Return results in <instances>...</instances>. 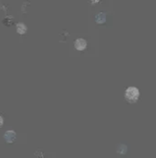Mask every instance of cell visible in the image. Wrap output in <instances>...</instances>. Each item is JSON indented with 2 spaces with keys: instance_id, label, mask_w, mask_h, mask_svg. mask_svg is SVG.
<instances>
[{
  "instance_id": "1",
  "label": "cell",
  "mask_w": 156,
  "mask_h": 158,
  "mask_svg": "<svg viewBox=\"0 0 156 158\" xmlns=\"http://www.w3.org/2000/svg\"><path fill=\"white\" fill-rule=\"evenodd\" d=\"M124 97L126 99V101H128L131 103H135L140 97V91L138 90V88L131 86L129 88H127L124 93Z\"/></svg>"
},
{
  "instance_id": "8",
  "label": "cell",
  "mask_w": 156,
  "mask_h": 158,
  "mask_svg": "<svg viewBox=\"0 0 156 158\" xmlns=\"http://www.w3.org/2000/svg\"><path fill=\"white\" fill-rule=\"evenodd\" d=\"M4 124V118L2 116H0V127H2Z\"/></svg>"
},
{
  "instance_id": "2",
  "label": "cell",
  "mask_w": 156,
  "mask_h": 158,
  "mask_svg": "<svg viewBox=\"0 0 156 158\" xmlns=\"http://www.w3.org/2000/svg\"><path fill=\"white\" fill-rule=\"evenodd\" d=\"M16 138H17V133L13 130H8L4 135V139L7 143H13Z\"/></svg>"
},
{
  "instance_id": "6",
  "label": "cell",
  "mask_w": 156,
  "mask_h": 158,
  "mask_svg": "<svg viewBox=\"0 0 156 158\" xmlns=\"http://www.w3.org/2000/svg\"><path fill=\"white\" fill-rule=\"evenodd\" d=\"M127 146L124 144H120L117 148V153L120 155H125L127 153Z\"/></svg>"
},
{
  "instance_id": "7",
  "label": "cell",
  "mask_w": 156,
  "mask_h": 158,
  "mask_svg": "<svg viewBox=\"0 0 156 158\" xmlns=\"http://www.w3.org/2000/svg\"><path fill=\"white\" fill-rule=\"evenodd\" d=\"M89 4L90 5H92V6H94V5H96V4H98L101 0H89Z\"/></svg>"
},
{
  "instance_id": "5",
  "label": "cell",
  "mask_w": 156,
  "mask_h": 158,
  "mask_svg": "<svg viewBox=\"0 0 156 158\" xmlns=\"http://www.w3.org/2000/svg\"><path fill=\"white\" fill-rule=\"evenodd\" d=\"M95 22L97 24H103L106 22V14L104 12H101L95 16Z\"/></svg>"
},
{
  "instance_id": "3",
  "label": "cell",
  "mask_w": 156,
  "mask_h": 158,
  "mask_svg": "<svg viewBox=\"0 0 156 158\" xmlns=\"http://www.w3.org/2000/svg\"><path fill=\"white\" fill-rule=\"evenodd\" d=\"M74 48L79 51H83L87 48V41L84 39H77L74 41Z\"/></svg>"
},
{
  "instance_id": "4",
  "label": "cell",
  "mask_w": 156,
  "mask_h": 158,
  "mask_svg": "<svg viewBox=\"0 0 156 158\" xmlns=\"http://www.w3.org/2000/svg\"><path fill=\"white\" fill-rule=\"evenodd\" d=\"M16 30L19 35H25L27 31V27L23 22H19L16 25Z\"/></svg>"
}]
</instances>
